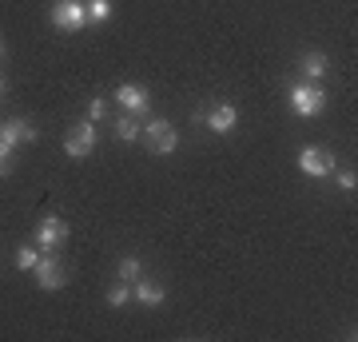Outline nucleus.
Listing matches in <instances>:
<instances>
[{
    "label": "nucleus",
    "instance_id": "412c9836",
    "mask_svg": "<svg viewBox=\"0 0 358 342\" xmlns=\"http://www.w3.org/2000/svg\"><path fill=\"white\" fill-rule=\"evenodd\" d=\"M4 88H8V84H4V76H0V96H4Z\"/></svg>",
    "mask_w": 358,
    "mask_h": 342
},
{
    "label": "nucleus",
    "instance_id": "f3484780",
    "mask_svg": "<svg viewBox=\"0 0 358 342\" xmlns=\"http://www.w3.org/2000/svg\"><path fill=\"white\" fill-rule=\"evenodd\" d=\"M84 8H88V20H96V24H100V20H108V16H112V0H88Z\"/></svg>",
    "mask_w": 358,
    "mask_h": 342
},
{
    "label": "nucleus",
    "instance_id": "a211bd4d",
    "mask_svg": "<svg viewBox=\"0 0 358 342\" xmlns=\"http://www.w3.org/2000/svg\"><path fill=\"white\" fill-rule=\"evenodd\" d=\"M334 171H338V167H334ZM338 187H343L346 195H355V187H358V176H355V171H338Z\"/></svg>",
    "mask_w": 358,
    "mask_h": 342
},
{
    "label": "nucleus",
    "instance_id": "9b49d317",
    "mask_svg": "<svg viewBox=\"0 0 358 342\" xmlns=\"http://www.w3.org/2000/svg\"><path fill=\"white\" fill-rule=\"evenodd\" d=\"M299 72H303V80H315V84H319V80L331 72V56H327V52H303V56H299Z\"/></svg>",
    "mask_w": 358,
    "mask_h": 342
},
{
    "label": "nucleus",
    "instance_id": "6ab92c4d",
    "mask_svg": "<svg viewBox=\"0 0 358 342\" xmlns=\"http://www.w3.org/2000/svg\"><path fill=\"white\" fill-rule=\"evenodd\" d=\"M103 115H108V104H103V100H92V104H88V120H92V124H100Z\"/></svg>",
    "mask_w": 358,
    "mask_h": 342
},
{
    "label": "nucleus",
    "instance_id": "f03ea898",
    "mask_svg": "<svg viewBox=\"0 0 358 342\" xmlns=\"http://www.w3.org/2000/svg\"><path fill=\"white\" fill-rule=\"evenodd\" d=\"M48 20H52L56 32H84V24H88V8H84V0H52Z\"/></svg>",
    "mask_w": 358,
    "mask_h": 342
},
{
    "label": "nucleus",
    "instance_id": "0eeeda50",
    "mask_svg": "<svg viewBox=\"0 0 358 342\" xmlns=\"http://www.w3.org/2000/svg\"><path fill=\"white\" fill-rule=\"evenodd\" d=\"M32 275H36L40 291H60V287L68 283L64 266H60V259H56V255H40V263L32 266Z\"/></svg>",
    "mask_w": 358,
    "mask_h": 342
},
{
    "label": "nucleus",
    "instance_id": "2eb2a0df",
    "mask_svg": "<svg viewBox=\"0 0 358 342\" xmlns=\"http://www.w3.org/2000/svg\"><path fill=\"white\" fill-rule=\"evenodd\" d=\"M40 247H32V243H24V247H16V266H20V271H32V266L40 263Z\"/></svg>",
    "mask_w": 358,
    "mask_h": 342
},
{
    "label": "nucleus",
    "instance_id": "9d476101",
    "mask_svg": "<svg viewBox=\"0 0 358 342\" xmlns=\"http://www.w3.org/2000/svg\"><path fill=\"white\" fill-rule=\"evenodd\" d=\"M40 140V131L32 124H28V120H20V115H16V120H4V124H0V143H8V148H20V143H36Z\"/></svg>",
    "mask_w": 358,
    "mask_h": 342
},
{
    "label": "nucleus",
    "instance_id": "1a4fd4ad",
    "mask_svg": "<svg viewBox=\"0 0 358 342\" xmlns=\"http://www.w3.org/2000/svg\"><path fill=\"white\" fill-rule=\"evenodd\" d=\"M115 100H120L124 112L148 115V108H152V92L143 88V84H120V88H115Z\"/></svg>",
    "mask_w": 358,
    "mask_h": 342
},
{
    "label": "nucleus",
    "instance_id": "dca6fc26",
    "mask_svg": "<svg viewBox=\"0 0 358 342\" xmlns=\"http://www.w3.org/2000/svg\"><path fill=\"white\" fill-rule=\"evenodd\" d=\"M128 299H131V283H115V287H108V306H128Z\"/></svg>",
    "mask_w": 358,
    "mask_h": 342
},
{
    "label": "nucleus",
    "instance_id": "7ed1b4c3",
    "mask_svg": "<svg viewBox=\"0 0 358 342\" xmlns=\"http://www.w3.org/2000/svg\"><path fill=\"white\" fill-rule=\"evenodd\" d=\"M140 140L148 143V152H152V155H171L179 148L176 127L167 124V120H148V124L140 127Z\"/></svg>",
    "mask_w": 358,
    "mask_h": 342
},
{
    "label": "nucleus",
    "instance_id": "4be33fe9",
    "mask_svg": "<svg viewBox=\"0 0 358 342\" xmlns=\"http://www.w3.org/2000/svg\"><path fill=\"white\" fill-rule=\"evenodd\" d=\"M0 60H4V44H0Z\"/></svg>",
    "mask_w": 358,
    "mask_h": 342
},
{
    "label": "nucleus",
    "instance_id": "aec40b11",
    "mask_svg": "<svg viewBox=\"0 0 358 342\" xmlns=\"http://www.w3.org/2000/svg\"><path fill=\"white\" fill-rule=\"evenodd\" d=\"M8 159H13V148H8V143H0V176L8 171Z\"/></svg>",
    "mask_w": 358,
    "mask_h": 342
},
{
    "label": "nucleus",
    "instance_id": "39448f33",
    "mask_svg": "<svg viewBox=\"0 0 358 342\" xmlns=\"http://www.w3.org/2000/svg\"><path fill=\"white\" fill-rule=\"evenodd\" d=\"M64 239H68V223L60 215H48V219L36 223V247L44 255H56L60 247H64Z\"/></svg>",
    "mask_w": 358,
    "mask_h": 342
},
{
    "label": "nucleus",
    "instance_id": "f8f14e48",
    "mask_svg": "<svg viewBox=\"0 0 358 342\" xmlns=\"http://www.w3.org/2000/svg\"><path fill=\"white\" fill-rule=\"evenodd\" d=\"M131 299H136V303H143V306H164L167 291L155 279H143V275H140V279L131 283Z\"/></svg>",
    "mask_w": 358,
    "mask_h": 342
},
{
    "label": "nucleus",
    "instance_id": "6e6552de",
    "mask_svg": "<svg viewBox=\"0 0 358 342\" xmlns=\"http://www.w3.org/2000/svg\"><path fill=\"white\" fill-rule=\"evenodd\" d=\"M203 127L215 131V136H231V131L239 127V108H235V104H215V108H207Z\"/></svg>",
    "mask_w": 358,
    "mask_h": 342
},
{
    "label": "nucleus",
    "instance_id": "423d86ee",
    "mask_svg": "<svg viewBox=\"0 0 358 342\" xmlns=\"http://www.w3.org/2000/svg\"><path fill=\"white\" fill-rule=\"evenodd\" d=\"M92 148H96V124L84 115V120H76V124H72V131H68L64 152L72 155V159H84V155H92Z\"/></svg>",
    "mask_w": 358,
    "mask_h": 342
},
{
    "label": "nucleus",
    "instance_id": "20e7f679",
    "mask_svg": "<svg viewBox=\"0 0 358 342\" xmlns=\"http://www.w3.org/2000/svg\"><path fill=\"white\" fill-rule=\"evenodd\" d=\"M334 167H338V159H334L331 148H315V143L299 148V171H303V176L322 179V176H334Z\"/></svg>",
    "mask_w": 358,
    "mask_h": 342
},
{
    "label": "nucleus",
    "instance_id": "ddd939ff",
    "mask_svg": "<svg viewBox=\"0 0 358 342\" xmlns=\"http://www.w3.org/2000/svg\"><path fill=\"white\" fill-rule=\"evenodd\" d=\"M140 127H143V124H136V120H131V112L120 115V120H115V140H124V143L140 140Z\"/></svg>",
    "mask_w": 358,
    "mask_h": 342
},
{
    "label": "nucleus",
    "instance_id": "4468645a",
    "mask_svg": "<svg viewBox=\"0 0 358 342\" xmlns=\"http://www.w3.org/2000/svg\"><path fill=\"white\" fill-rule=\"evenodd\" d=\"M115 275H120L124 283H136L143 275V263L136 259V255H124V259H120V266H115Z\"/></svg>",
    "mask_w": 358,
    "mask_h": 342
},
{
    "label": "nucleus",
    "instance_id": "f257e3e1",
    "mask_svg": "<svg viewBox=\"0 0 358 342\" xmlns=\"http://www.w3.org/2000/svg\"><path fill=\"white\" fill-rule=\"evenodd\" d=\"M287 104H291L294 115L310 120V115H319L327 108V92L315 80H294V84H287Z\"/></svg>",
    "mask_w": 358,
    "mask_h": 342
}]
</instances>
